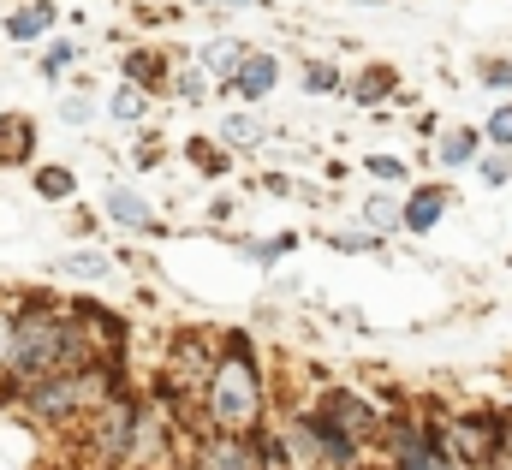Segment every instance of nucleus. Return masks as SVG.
Segmentation results:
<instances>
[{"instance_id":"f257e3e1","label":"nucleus","mask_w":512,"mask_h":470,"mask_svg":"<svg viewBox=\"0 0 512 470\" xmlns=\"http://www.w3.org/2000/svg\"><path fill=\"white\" fill-rule=\"evenodd\" d=\"M126 387V363L120 357H102V363H84V369H54V375H36L18 387V405L30 423L42 429H78L96 405H108L114 393Z\"/></svg>"},{"instance_id":"f03ea898","label":"nucleus","mask_w":512,"mask_h":470,"mask_svg":"<svg viewBox=\"0 0 512 470\" xmlns=\"http://www.w3.org/2000/svg\"><path fill=\"white\" fill-rule=\"evenodd\" d=\"M262 369H256L251 334H227L221 352H215V369L203 381V429L215 435H256L262 429Z\"/></svg>"},{"instance_id":"7ed1b4c3","label":"nucleus","mask_w":512,"mask_h":470,"mask_svg":"<svg viewBox=\"0 0 512 470\" xmlns=\"http://www.w3.org/2000/svg\"><path fill=\"white\" fill-rule=\"evenodd\" d=\"M501 435H507V417H495V411L447 417V447H453L459 470H495L501 465Z\"/></svg>"},{"instance_id":"20e7f679","label":"nucleus","mask_w":512,"mask_h":470,"mask_svg":"<svg viewBox=\"0 0 512 470\" xmlns=\"http://www.w3.org/2000/svg\"><path fill=\"white\" fill-rule=\"evenodd\" d=\"M256 465H262L256 435H215V429H203L191 441V453H185V470H256Z\"/></svg>"},{"instance_id":"39448f33","label":"nucleus","mask_w":512,"mask_h":470,"mask_svg":"<svg viewBox=\"0 0 512 470\" xmlns=\"http://www.w3.org/2000/svg\"><path fill=\"white\" fill-rule=\"evenodd\" d=\"M209 369H215V346H209L203 334H173V340H167V369H161L167 387H179V393L191 399V393H203Z\"/></svg>"},{"instance_id":"423d86ee","label":"nucleus","mask_w":512,"mask_h":470,"mask_svg":"<svg viewBox=\"0 0 512 470\" xmlns=\"http://www.w3.org/2000/svg\"><path fill=\"white\" fill-rule=\"evenodd\" d=\"M316 411H322L328 423H340L352 441H376V435H382V411H376V399H364V393H352V387H322Z\"/></svg>"},{"instance_id":"0eeeda50","label":"nucleus","mask_w":512,"mask_h":470,"mask_svg":"<svg viewBox=\"0 0 512 470\" xmlns=\"http://www.w3.org/2000/svg\"><path fill=\"white\" fill-rule=\"evenodd\" d=\"M304 435L316 447V470H358L364 459V441H352L340 423H328L322 411H304Z\"/></svg>"},{"instance_id":"6e6552de","label":"nucleus","mask_w":512,"mask_h":470,"mask_svg":"<svg viewBox=\"0 0 512 470\" xmlns=\"http://www.w3.org/2000/svg\"><path fill=\"white\" fill-rule=\"evenodd\" d=\"M102 215H108L114 227H126V233H161L155 209H149L143 191H131V185H108V191H102Z\"/></svg>"},{"instance_id":"1a4fd4ad","label":"nucleus","mask_w":512,"mask_h":470,"mask_svg":"<svg viewBox=\"0 0 512 470\" xmlns=\"http://www.w3.org/2000/svg\"><path fill=\"white\" fill-rule=\"evenodd\" d=\"M274 84H280V60H274V54H245V60H239V72H233L221 90H227V96H239V102H262Z\"/></svg>"},{"instance_id":"9d476101","label":"nucleus","mask_w":512,"mask_h":470,"mask_svg":"<svg viewBox=\"0 0 512 470\" xmlns=\"http://www.w3.org/2000/svg\"><path fill=\"white\" fill-rule=\"evenodd\" d=\"M441 215H447V185H417L399 203V233H435Z\"/></svg>"},{"instance_id":"9b49d317","label":"nucleus","mask_w":512,"mask_h":470,"mask_svg":"<svg viewBox=\"0 0 512 470\" xmlns=\"http://www.w3.org/2000/svg\"><path fill=\"white\" fill-rule=\"evenodd\" d=\"M36 161V119L30 114H0V167Z\"/></svg>"},{"instance_id":"f8f14e48","label":"nucleus","mask_w":512,"mask_h":470,"mask_svg":"<svg viewBox=\"0 0 512 470\" xmlns=\"http://www.w3.org/2000/svg\"><path fill=\"white\" fill-rule=\"evenodd\" d=\"M54 18H60V12H54L48 0H30V6H12V12H6V42H42V36L54 30Z\"/></svg>"},{"instance_id":"ddd939ff","label":"nucleus","mask_w":512,"mask_h":470,"mask_svg":"<svg viewBox=\"0 0 512 470\" xmlns=\"http://www.w3.org/2000/svg\"><path fill=\"white\" fill-rule=\"evenodd\" d=\"M30 191H36L42 203H72V197H78V173L60 167V161H42V167L30 173Z\"/></svg>"},{"instance_id":"4468645a","label":"nucleus","mask_w":512,"mask_h":470,"mask_svg":"<svg viewBox=\"0 0 512 470\" xmlns=\"http://www.w3.org/2000/svg\"><path fill=\"white\" fill-rule=\"evenodd\" d=\"M483 155V125H453L441 137V167H477Z\"/></svg>"},{"instance_id":"2eb2a0df","label":"nucleus","mask_w":512,"mask_h":470,"mask_svg":"<svg viewBox=\"0 0 512 470\" xmlns=\"http://www.w3.org/2000/svg\"><path fill=\"white\" fill-rule=\"evenodd\" d=\"M54 274H66V280H114V256L108 250H66L54 262Z\"/></svg>"},{"instance_id":"dca6fc26","label":"nucleus","mask_w":512,"mask_h":470,"mask_svg":"<svg viewBox=\"0 0 512 470\" xmlns=\"http://www.w3.org/2000/svg\"><path fill=\"white\" fill-rule=\"evenodd\" d=\"M126 84H137L143 96H149V90H161V84H167V60H161V54H149V48H131V54H126Z\"/></svg>"},{"instance_id":"f3484780","label":"nucleus","mask_w":512,"mask_h":470,"mask_svg":"<svg viewBox=\"0 0 512 470\" xmlns=\"http://www.w3.org/2000/svg\"><path fill=\"white\" fill-rule=\"evenodd\" d=\"M215 137H221L227 149H256V143H262V137H274V131H268V125H256L251 114H227Z\"/></svg>"},{"instance_id":"a211bd4d","label":"nucleus","mask_w":512,"mask_h":470,"mask_svg":"<svg viewBox=\"0 0 512 470\" xmlns=\"http://www.w3.org/2000/svg\"><path fill=\"white\" fill-rule=\"evenodd\" d=\"M304 96H340L346 90V78H340V66H328V60H304Z\"/></svg>"},{"instance_id":"6ab92c4d","label":"nucleus","mask_w":512,"mask_h":470,"mask_svg":"<svg viewBox=\"0 0 512 470\" xmlns=\"http://www.w3.org/2000/svg\"><path fill=\"white\" fill-rule=\"evenodd\" d=\"M108 114L120 119V125H143V119H149V96H143L137 84H120V90L108 96Z\"/></svg>"},{"instance_id":"aec40b11","label":"nucleus","mask_w":512,"mask_h":470,"mask_svg":"<svg viewBox=\"0 0 512 470\" xmlns=\"http://www.w3.org/2000/svg\"><path fill=\"white\" fill-rule=\"evenodd\" d=\"M364 227L382 238V233H399V197H387V191H376V197H364Z\"/></svg>"},{"instance_id":"412c9836","label":"nucleus","mask_w":512,"mask_h":470,"mask_svg":"<svg viewBox=\"0 0 512 470\" xmlns=\"http://www.w3.org/2000/svg\"><path fill=\"white\" fill-rule=\"evenodd\" d=\"M245 54H251L245 42H209V48H203V66H209V72H221V84H227V78L239 72V60H245Z\"/></svg>"},{"instance_id":"4be33fe9","label":"nucleus","mask_w":512,"mask_h":470,"mask_svg":"<svg viewBox=\"0 0 512 470\" xmlns=\"http://www.w3.org/2000/svg\"><path fill=\"white\" fill-rule=\"evenodd\" d=\"M393 84H399V78H393V66H370V72L358 78V90H352V96H358V102L370 108V102H382V96H393Z\"/></svg>"},{"instance_id":"5701e85b","label":"nucleus","mask_w":512,"mask_h":470,"mask_svg":"<svg viewBox=\"0 0 512 470\" xmlns=\"http://www.w3.org/2000/svg\"><path fill=\"white\" fill-rule=\"evenodd\" d=\"M322 244H334V250H346V256H364V250H382V238L370 233V227H346V233H322Z\"/></svg>"},{"instance_id":"b1692460","label":"nucleus","mask_w":512,"mask_h":470,"mask_svg":"<svg viewBox=\"0 0 512 470\" xmlns=\"http://www.w3.org/2000/svg\"><path fill=\"white\" fill-rule=\"evenodd\" d=\"M477 173H483V185H507L512 179V149H483V155H477Z\"/></svg>"},{"instance_id":"393cba45","label":"nucleus","mask_w":512,"mask_h":470,"mask_svg":"<svg viewBox=\"0 0 512 470\" xmlns=\"http://www.w3.org/2000/svg\"><path fill=\"white\" fill-rule=\"evenodd\" d=\"M483 143H495V149H512V102H501L495 114L483 119Z\"/></svg>"},{"instance_id":"a878e982","label":"nucleus","mask_w":512,"mask_h":470,"mask_svg":"<svg viewBox=\"0 0 512 470\" xmlns=\"http://www.w3.org/2000/svg\"><path fill=\"white\" fill-rule=\"evenodd\" d=\"M78 54H84L78 42H48V48H42V78H60V72H66Z\"/></svg>"},{"instance_id":"bb28decb","label":"nucleus","mask_w":512,"mask_h":470,"mask_svg":"<svg viewBox=\"0 0 512 470\" xmlns=\"http://www.w3.org/2000/svg\"><path fill=\"white\" fill-rule=\"evenodd\" d=\"M173 96H179V102H203V96H209V72H203V66H185V72L173 78Z\"/></svg>"},{"instance_id":"cd10ccee","label":"nucleus","mask_w":512,"mask_h":470,"mask_svg":"<svg viewBox=\"0 0 512 470\" xmlns=\"http://www.w3.org/2000/svg\"><path fill=\"white\" fill-rule=\"evenodd\" d=\"M292 244H298L292 233H280V238H251V244H245V256H251V262H274V256H286Z\"/></svg>"},{"instance_id":"c85d7f7f","label":"nucleus","mask_w":512,"mask_h":470,"mask_svg":"<svg viewBox=\"0 0 512 470\" xmlns=\"http://www.w3.org/2000/svg\"><path fill=\"white\" fill-rule=\"evenodd\" d=\"M12 328H18L12 298H0V381H6V369H12Z\"/></svg>"},{"instance_id":"c756f323","label":"nucleus","mask_w":512,"mask_h":470,"mask_svg":"<svg viewBox=\"0 0 512 470\" xmlns=\"http://www.w3.org/2000/svg\"><path fill=\"white\" fill-rule=\"evenodd\" d=\"M477 78H483L489 90H501V96H512V60H483V66H477Z\"/></svg>"},{"instance_id":"7c9ffc66","label":"nucleus","mask_w":512,"mask_h":470,"mask_svg":"<svg viewBox=\"0 0 512 470\" xmlns=\"http://www.w3.org/2000/svg\"><path fill=\"white\" fill-rule=\"evenodd\" d=\"M411 167L399 161V155H370V179H382V185H399Z\"/></svg>"},{"instance_id":"2f4dec72","label":"nucleus","mask_w":512,"mask_h":470,"mask_svg":"<svg viewBox=\"0 0 512 470\" xmlns=\"http://www.w3.org/2000/svg\"><path fill=\"white\" fill-rule=\"evenodd\" d=\"M60 119H66V125H90V119H96V102H90V96H60Z\"/></svg>"},{"instance_id":"473e14b6","label":"nucleus","mask_w":512,"mask_h":470,"mask_svg":"<svg viewBox=\"0 0 512 470\" xmlns=\"http://www.w3.org/2000/svg\"><path fill=\"white\" fill-rule=\"evenodd\" d=\"M191 161H197L203 173H227V155H221V149H209V143H191Z\"/></svg>"},{"instance_id":"72a5a7b5","label":"nucleus","mask_w":512,"mask_h":470,"mask_svg":"<svg viewBox=\"0 0 512 470\" xmlns=\"http://www.w3.org/2000/svg\"><path fill=\"white\" fill-rule=\"evenodd\" d=\"M262 185H268V191H274V197H292V179H286V173H268V179H262Z\"/></svg>"},{"instance_id":"f704fd0d","label":"nucleus","mask_w":512,"mask_h":470,"mask_svg":"<svg viewBox=\"0 0 512 470\" xmlns=\"http://www.w3.org/2000/svg\"><path fill=\"white\" fill-rule=\"evenodd\" d=\"M501 465H512V417H507V435H501Z\"/></svg>"},{"instance_id":"c9c22d12","label":"nucleus","mask_w":512,"mask_h":470,"mask_svg":"<svg viewBox=\"0 0 512 470\" xmlns=\"http://www.w3.org/2000/svg\"><path fill=\"white\" fill-rule=\"evenodd\" d=\"M358 6H370V0H358ZM376 6H382V0H376Z\"/></svg>"},{"instance_id":"e433bc0d","label":"nucleus","mask_w":512,"mask_h":470,"mask_svg":"<svg viewBox=\"0 0 512 470\" xmlns=\"http://www.w3.org/2000/svg\"><path fill=\"white\" fill-rule=\"evenodd\" d=\"M495 470H512V465H495Z\"/></svg>"}]
</instances>
